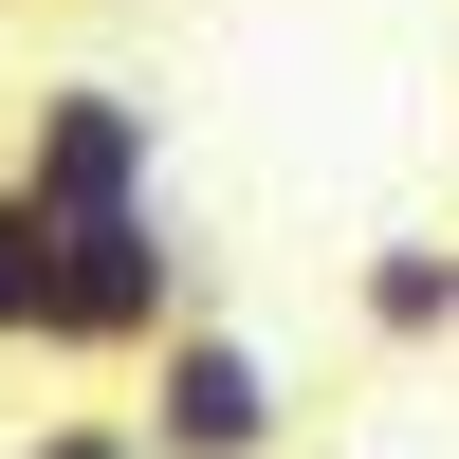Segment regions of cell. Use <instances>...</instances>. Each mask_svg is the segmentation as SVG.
Here are the masks:
<instances>
[{
    "instance_id": "cell-6",
    "label": "cell",
    "mask_w": 459,
    "mask_h": 459,
    "mask_svg": "<svg viewBox=\"0 0 459 459\" xmlns=\"http://www.w3.org/2000/svg\"><path fill=\"white\" fill-rule=\"evenodd\" d=\"M0 459H147V423H129V404H37Z\"/></svg>"
},
{
    "instance_id": "cell-2",
    "label": "cell",
    "mask_w": 459,
    "mask_h": 459,
    "mask_svg": "<svg viewBox=\"0 0 459 459\" xmlns=\"http://www.w3.org/2000/svg\"><path fill=\"white\" fill-rule=\"evenodd\" d=\"M0 166L37 184V221H129V203H166V110L129 74H37Z\"/></svg>"
},
{
    "instance_id": "cell-3",
    "label": "cell",
    "mask_w": 459,
    "mask_h": 459,
    "mask_svg": "<svg viewBox=\"0 0 459 459\" xmlns=\"http://www.w3.org/2000/svg\"><path fill=\"white\" fill-rule=\"evenodd\" d=\"M129 423H147V459H276L294 386H276V350H257L239 313H184L166 350L129 368Z\"/></svg>"
},
{
    "instance_id": "cell-5",
    "label": "cell",
    "mask_w": 459,
    "mask_h": 459,
    "mask_svg": "<svg viewBox=\"0 0 459 459\" xmlns=\"http://www.w3.org/2000/svg\"><path fill=\"white\" fill-rule=\"evenodd\" d=\"M37 313H56V221H37V184L0 166V368H37Z\"/></svg>"
},
{
    "instance_id": "cell-4",
    "label": "cell",
    "mask_w": 459,
    "mask_h": 459,
    "mask_svg": "<svg viewBox=\"0 0 459 459\" xmlns=\"http://www.w3.org/2000/svg\"><path fill=\"white\" fill-rule=\"evenodd\" d=\"M350 313H368V350H441V331H459V239H441V221L368 239L350 257Z\"/></svg>"
},
{
    "instance_id": "cell-1",
    "label": "cell",
    "mask_w": 459,
    "mask_h": 459,
    "mask_svg": "<svg viewBox=\"0 0 459 459\" xmlns=\"http://www.w3.org/2000/svg\"><path fill=\"white\" fill-rule=\"evenodd\" d=\"M184 313H203V239H184L166 203H129V221H56V313H37V368H110V386H129Z\"/></svg>"
}]
</instances>
